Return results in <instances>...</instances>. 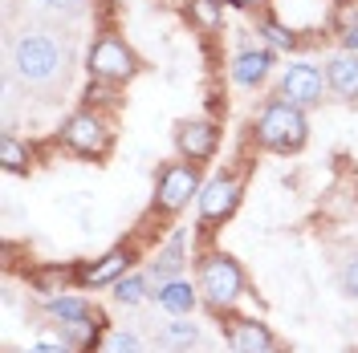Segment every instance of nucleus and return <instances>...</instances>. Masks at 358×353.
I'll return each mask as SVG.
<instances>
[{"label":"nucleus","instance_id":"26","mask_svg":"<svg viewBox=\"0 0 358 353\" xmlns=\"http://www.w3.org/2000/svg\"><path fill=\"white\" fill-rule=\"evenodd\" d=\"M338 45H342V49H350V53H358V21H350L342 33H338Z\"/></svg>","mask_w":358,"mask_h":353},{"label":"nucleus","instance_id":"2","mask_svg":"<svg viewBox=\"0 0 358 353\" xmlns=\"http://www.w3.org/2000/svg\"><path fill=\"white\" fill-rule=\"evenodd\" d=\"M196 288H200V301L212 313H228L245 296V268L236 256H228L220 248H208L196 260Z\"/></svg>","mask_w":358,"mask_h":353},{"label":"nucleus","instance_id":"15","mask_svg":"<svg viewBox=\"0 0 358 353\" xmlns=\"http://www.w3.org/2000/svg\"><path fill=\"white\" fill-rule=\"evenodd\" d=\"M151 296H155L159 309H167L171 317H187V313L200 305V288L192 285V280H183V276H176V280H163Z\"/></svg>","mask_w":358,"mask_h":353},{"label":"nucleus","instance_id":"4","mask_svg":"<svg viewBox=\"0 0 358 353\" xmlns=\"http://www.w3.org/2000/svg\"><path fill=\"white\" fill-rule=\"evenodd\" d=\"M57 138H62V147H66L69 155L90 158V163H102V158L114 151L110 118L102 110H90V106L69 114L66 122H62V130H57Z\"/></svg>","mask_w":358,"mask_h":353},{"label":"nucleus","instance_id":"12","mask_svg":"<svg viewBox=\"0 0 358 353\" xmlns=\"http://www.w3.org/2000/svg\"><path fill=\"white\" fill-rule=\"evenodd\" d=\"M228 345H232V353H281L273 329H268L265 321H257V317L228 321Z\"/></svg>","mask_w":358,"mask_h":353},{"label":"nucleus","instance_id":"23","mask_svg":"<svg viewBox=\"0 0 358 353\" xmlns=\"http://www.w3.org/2000/svg\"><path fill=\"white\" fill-rule=\"evenodd\" d=\"M114 89H118V86H110V82H94V77H90L86 98H82V102H86L90 110H106V106H118V93H114Z\"/></svg>","mask_w":358,"mask_h":353},{"label":"nucleus","instance_id":"22","mask_svg":"<svg viewBox=\"0 0 358 353\" xmlns=\"http://www.w3.org/2000/svg\"><path fill=\"white\" fill-rule=\"evenodd\" d=\"M114 301H118V305H143V301H147V280H143V276H138V272H127V276H122V280H114Z\"/></svg>","mask_w":358,"mask_h":353},{"label":"nucleus","instance_id":"11","mask_svg":"<svg viewBox=\"0 0 358 353\" xmlns=\"http://www.w3.org/2000/svg\"><path fill=\"white\" fill-rule=\"evenodd\" d=\"M134 252L131 243H114L110 252H102L98 260H90V264H78V288H106L114 280H122L134 264Z\"/></svg>","mask_w":358,"mask_h":353},{"label":"nucleus","instance_id":"28","mask_svg":"<svg viewBox=\"0 0 358 353\" xmlns=\"http://www.w3.org/2000/svg\"><path fill=\"white\" fill-rule=\"evenodd\" d=\"M228 4H232L236 13H252V17H257V13H265L273 0H228Z\"/></svg>","mask_w":358,"mask_h":353},{"label":"nucleus","instance_id":"10","mask_svg":"<svg viewBox=\"0 0 358 353\" xmlns=\"http://www.w3.org/2000/svg\"><path fill=\"white\" fill-rule=\"evenodd\" d=\"M277 69V49H268L265 41L257 45H241L236 49V57L228 61V77L236 82L241 89H257L268 82V73Z\"/></svg>","mask_w":358,"mask_h":353},{"label":"nucleus","instance_id":"3","mask_svg":"<svg viewBox=\"0 0 358 353\" xmlns=\"http://www.w3.org/2000/svg\"><path fill=\"white\" fill-rule=\"evenodd\" d=\"M13 69L24 86H53L66 73V49L41 29L21 33L13 45Z\"/></svg>","mask_w":358,"mask_h":353},{"label":"nucleus","instance_id":"27","mask_svg":"<svg viewBox=\"0 0 358 353\" xmlns=\"http://www.w3.org/2000/svg\"><path fill=\"white\" fill-rule=\"evenodd\" d=\"M24 353H69V341H33Z\"/></svg>","mask_w":358,"mask_h":353},{"label":"nucleus","instance_id":"17","mask_svg":"<svg viewBox=\"0 0 358 353\" xmlns=\"http://www.w3.org/2000/svg\"><path fill=\"white\" fill-rule=\"evenodd\" d=\"M224 4L228 0H183V17L192 29H200L203 37H216L224 29Z\"/></svg>","mask_w":358,"mask_h":353},{"label":"nucleus","instance_id":"6","mask_svg":"<svg viewBox=\"0 0 358 353\" xmlns=\"http://www.w3.org/2000/svg\"><path fill=\"white\" fill-rule=\"evenodd\" d=\"M138 53H134L131 45L122 41L118 33H98L86 49V73L94 82H110V86H127L138 77Z\"/></svg>","mask_w":358,"mask_h":353},{"label":"nucleus","instance_id":"21","mask_svg":"<svg viewBox=\"0 0 358 353\" xmlns=\"http://www.w3.org/2000/svg\"><path fill=\"white\" fill-rule=\"evenodd\" d=\"M200 341V329L192 325V321H183V317H176V321H167L163 329H159V345L163 350H176V353H183V350H192Z\"/></svg>","mask_w":358,"mask_h":353},{"label":"nucleus","instance_id":"14","mask_svg":"<svg viewBox=\"0 0 358 353\" xmlns=\"http://www.w3.org/2000/svg\"><path fill=\"white\" fill-rule=\"evenodd\" d=\"M183 264H187V232L179 227V232L167 236V243H159L155 260H151V276H155L159 285L163 280H176L179 272H183Z\"/></svg>","mask_w":358,"mask_h":353},{"label":"nucleus","instance_id":"25","mask_svg":"<svg viewBox=\"0 0 358 353\" xmlns=\"http://www.w3.org/2000/svg\"><path fill=\"white\" fill-rule=\"evenodd\" d=\"M342 288H346V296L358 301V252L346 260V268H342Z\"/></svg>","mask_w":358,"mask_h":353},{"label":"nucleus","instance_id":"18","mask_svg":"<svg viewBox=\"0 0 358 353\" xmlns=\"http://www.w3.org/2000/svg\"><path fill=\"white\" fill-rule=\"evenodd\" d=\"M33 163H37V151H33L24 138H17V134H4V138H0V167H4L8 175H29Z\"/></svg>","mask_w":358,"mask_h":353},{"label":"nucleus","instance_id":"29","mask_svg":"<svg viewBox=\"0 0 358 353\" xmlns=\"http://www.w3.org/2000/svg\"><path fill=\"white\" fill-rule=\"evenodd\" d=\"M53 13H62V17H73V13H82V0H45Z\"/></svg>","mask_w":358,"mask_h":353},{"label":"nucleus","instance_id":"8","mask_svg":"<svg viewBox=\"0 0 358 353\" xmlns=\"http://www.w3.org/2000/svg\"><path fill=\"white\" fill-rule=\"evenodd\" d=\"M277 93H281L285 102H293V106H301V110L322 106V98L330 93L326 66H313V61H289V66H281Z\"/></svg>","mask_w":358,"mask_h":353},{"label":"nucleus","instance_id":"9","mask_svg":"<svg viewBox=\"0 0 358 353\" xmlns=\"http://www.w3.org/2000/svg\"><path fill=\"white\" fill-rule=\"evenodd\" d=\"M220 122L216 118H183L176 126V155L187 163H212L220 155Z\"/></svg>","mask_w":358,"mask_h":353},{"label":"nucleus","instance_id":"5","mask_svg":"<svg viewBox=\"0 0 358 353\" xmlns=\"http://www.w3.org/2000/svg\"><path fill=\"white\" fill-rule=\"evenodd\" d=\"M203 179H200V163H187V158H176V163H163L155 175V199H151V211L171 220L179 216L192 199H200Z\"/></svg>","mask_w":358,"mask_h":353},{"label":"nucleus","instance_id":"13","mask_svg":"<svg viewBox=\"0 0 358 353\" xmlns=\"http://www.w3.org/2000/svg\"><path fill=\"white\" fill-rule=\"evenodd\" d=\"M326 82L330 93L342 102H358V53L338 49L334 57H326Z\"/></svg>","mask_w":358,"mask_h":353},{"label":"nucleus","instance_id":"7","mask_svg":"<svg viewBox=\"0 0 358 353\" xmlns=\"http://www.w3.org/2000/svg\"><path fill=\"white\" fill-rule=\"evenodd\" d=\"M241 195H245V179L236 175V171H220V175H212L203 183L200 199H196V216H200L203 236H212L216 227H224V223L236 216Z\"/></svg>","mask_w":358,"mask_h":353},{"label":"nucleus","instance_id":"1","mask_svg":"<svg viewBox=\"0 0 358 353\" xmlns=\"http://www.w3.org/2000/svg\"><path fill=\"white\" fill-rule=\"evenodd\" d=\"M252 138L268 155H297L310 142V118L301 106L285 102L281 93H273L261 102V110L252 118Z\"/></svg>","mask_w":358,"mask_h":353},{"label":"nucleus","instance_id":"20","mask_svg":"<svg viewBox=\"0 0 358 353\" xmlns=\"http://www.w3.org/2000/svg\"><path fill=\"white\" fill-rule=\"evenodd\" d=\"M45 313L53 317V321H62V325H73V321H94L98 313L90 309V301H82V296H69V292H62V296H49L45 301Z\"/></svg>","mask_w":358,"mask_h":353},{"label":"nucleus","instance_id":"19","mask_svg":"<svg viewBox=\"0 0 358 353\" xmlns=\"http://www.w3.org/2000/svg\"><path fill=\"white\" fill-rule=\"evenodd\" d=\"M257 41H265L268 49H277V53H285V49H297L301 45V37L293 33L289 24H281L273 13H257Z\"/></svg>","mask_w":358,"mask_h":353},{"label":"nucleus","instance_id":"24","mask_svg":"<svg viewBox=\"0 0 358 353\" xmlns=\"http://www.w3.org/2000/svg\"><path fill=\"white\" fill-rule=\"evenodd\" d=\"M102 353H143V341L134 333H110V341H106Z\"/></svg>","mask_w":358,"mask_h":353},{"label":"nucleus","instance_id":"16","mask_svg":"<svg viewBox=\"0 0 358 353\" xmlns=\"http://www.w3.org/2000/svg\"><path fill=\"white\" fill-rule=\"evenodd\" d=\"M24 280H29L33 292H41L45 301H49V296L69 292V285H78V268H69V264H41V268H33V272H24Z\"/></svg>","mask_w":358,"mask_h":353}]
</instances>
